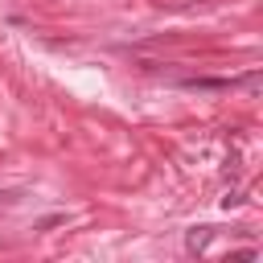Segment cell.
Listing matches in <instances>:
<instances>
[{"label": "cell", "mask_w": 263, "mask_h": 263, "mask_svg": "<svg viewBox=\"0 0 263 263\" xmlns=\"http://www.w3.org/2000/svg\"><path fill=\"white\" fill-rule=\"evenodd\" d=\"M210 238H214V226H193V230L185 234V251H189V255H201V251L210 247Z\"/></svg>", "instance_id": "1"}, {"label": "cell", "mask_w": 263, "mask_h": 263, "mask_svg": "<svg viewBox=\"0 0 263 263\" xmlns=\"http://www.w3.org/2000/svg\"><path fill=\"white\" fill-rule=\"evenodd\" d=\"M58 222H62V214H49V218H41L33 230H49V226H58Z\"/></svg>", "instance_id": "2"}]
</instances>
